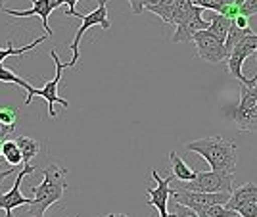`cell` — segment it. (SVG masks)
Masks as SVG:
<instances>
[{
    "mask_svg": "<svg viewBox=\"0 0 257 217\" xmlns=\"http://www.w3.org/2000/svg\"><path fill=\"white\" fill-rule=\"evenodd\" d=\"M14 129H16V125H6V123L0 121V141H4L8 135H12Z\"/></svg>",
    "mask_w": 257,
    "mask_h": 217,
    "instance_id": "27",
    "label": "cell"
},
{
    "mask_svg": "<svg viewBox=\"0 0 257 217\" xmlns=\"http://www.w3.org/2000/svg\"><path fill=\"white\" fill-rule=\"evenodd\" d=\"M240 14H242V16H247V18L255 16L257 14V0H244V2L240 4Z\"/></svg>",
    "mask_w": 257,
    "mask_h": 217,
    "instance_id": "22",
    "label": "cell"
},
{
    "mask_svg": "<svg viewBox=\"0 0 257 217\" xmlns=\"http://www.w3.org/2000/svg\"><path fill=\"white\" fill-rule=\"evenodd\" d=\"M236 217H240V215H236Z\"/></svg>",
    "mask_w": 257,
    "mask_h": 217,
    "instance_id": "34",
    "label": "cell"
},
{
    "mask_svg": "<svg viewBox=\"0 0 257 217\" xmlns=\"http://www.w3.org/2000/svg\"><path fill=\"white\" fill-rule=\"evenodd\" d=\"M234 25H238L240 29H247V27H249V18L240 14V16H238V18L234 20Z\"/></svg>",
    "mask_w": 257,
    "mask_h": 217,
    "instance_id": "28",
    "label": "cell"
},
{
    "mask_svg": "<svg viewBox=\"0 0 257 217\" xmlns=\"http://www.w3.org/2000/svg\"><path fill=\"white\" fill-rule=\"evenodd\" d=\"M238 215L240 217H257V202L255 204H247V206L240 207V209H238Z\"/></svg>",
    "mask_w": 257,
    "mask_h": 217,
    "instance_id": "25",
    "label": "cell"
},
{
    "mask_svg": "<svg viewBox=\"0 0 257 217\" xmlns=\"http://www.w3.org/2000/svg\"><path fill=\"white\" fill-rule=\"evenodd\" d=\"M232 2H234V4H238V6H240V4L244 2V0H232Z\"/></svg>",
    "mask_w": 257,
    "mask_h": 217,
    "instance_id": "32",
    "label": "cell"
},
{
    "mask_svg": "<svg viewBox=\"0 0 257 217\" xmlns=\"http://www.w3.org/2000/svg\"><path fill=\"white\" fill-rule=\"evenodd\" d=\"M232 20L230 18H226L223 14H215L211 23H209V31L213 33L215 37H219L221 41H226V35L230 31V27H232Z\"/></svg>",
    "mask_w": 257,
    "mask_h": 217,
    "instance_id": "16",
    "label": "cell"
},
{
    "mask_svg": "<svg viewBox=\"0 0 257 217\" xmlns=\"http://www.w3.org/2000/svg\"><path fill=\"white\" fill-rule=\"evenodd\" d=\"M175 213H177V217H200L192 207L182 206V204H179V202H175Z\"/></svg>",
    "mask_w": 257,
    "mask_h": 217,
    "instance_id": "23",
    "label": "cell"
},
{
    "mask_svg": "<svg viewBox=\"0 0 257 217\" xmlns=\"http://www.w3.org/2000/svg\"><path fill=\"white\" fill-rule=\"evenodd\" d=\"M2 158L10 163L12 167H18L23 163V154L20 144L16 141H4V150H2Z\"/></svg>",
    "mask_w": 257,
    "mask_h": 217,
    "instance_id": "18",
    "label": "cell"
},
{
    "mask_svg": "<svg viewBox=\"0 0 257 217\" xmlns=\"http://www.w3.org/2000/svg\"><path fill=\"white\" fill-rule=\"evenodd\" d=\"M226 116L234 121L238 131L257 133V77H253V85H242L240 102L228 110Z\"/></svg>",
    "mask_w": 257,
    "mask_h": 217,
    "instance_id": "3",
    "label": "cell"
},
{
    "mask_svg": "<svg viewBox=\"0 0 257 217\" xmlns=\"http://www.w3.org/2000/svg\"><path fill=\"white\" fill-rule=\"evenodd\" d=\"M77 2H79V0H62V6H67V16H71V18H81V20H83L85 14H79V12L75 10Z\"/></svg>",
    "mask_w": 257,
    "mask_h": 217,
    "instance_id": "24",
    "label": "cell"
},
{
    "mask_svg": "<svg viewBox=\"0 0 257 217\" xmlns=\"http://www.w3.org/2000/svg\"><path fill=\"white\" fill-rule=\"evenodd\" d=\"M257 202V183H246L240 188H234L232 194H230V200L226 202V207L232 209V211H238L240 207L247 206V204H255Z\"/></svg>",
    "mask_w": 257,
    "mask_h": 217,
    "instance_id": "12",
    "label": "cell"
},
{
    "mask_svg": "<svg viewBox=\"0 0 257 217\" xmlns=\"http://www.w3.org/2000/svg\"><path fill=\"white\" fill-rule=\"evenodd\" d=\"M192 43L196 44V54H198V58H202L207 64L226 62L225 41H221L219 37H215L209 29L194 33Z\"/></svg>",
    "mask_w": 257,
    "mask_h": 217,
    "instance_id": "7",
    "label": "cell"
},
{
    "mask_svg": "<svg viewBox=\"0 0 257 217\" xmlns=\"http://www.w3.org/2000/svg\"><path fill=\"white\" fill-rule=\"evenodd\" d=\"M2 150H4V141H0V158H2Z\"/></svg>",
    "mask_w": 257,
    "mask_h": 217,
    "instance_id": "31",
    "label": "cell"
},
{
    "mask_svg": "<svg viewBox=\"0 0 257 217\" xmlns=\"http://www.w3.org/2000/svg\"><path fill=\"white\" fill-rule=\"evenodd\" d=\"M4 2H6V0H0V10L4 8Z\"/></svg>",
    "mask_w": 257,
    "mask_h": 217,
    "instance_id": "33",
    "label": "cell"
},
{
    "mask_svg": "<svg viewBox=\"0 0 257 217\" xmlns=\"http://www.w3.org/2000/svg\"><path fill=\"white\" fill-rule=\"evenodd\" d=\"M251 33H255L253 29H251V27H247V29H240L238 25H234V23H232V27H230V31H228V35H226V41H225L226 58H228V54L232 52V48H234L236 44L240 43L244 37L251 35Z\"/></svg>",
    "mask_w": 257,
    "mask_h": 217,
    "instance_id": "20",
    "label": "cell"
},
{
    "mask_svg": "<svg viewBox=\"0 0 257 217\" xmlns=\"http://www.w3.org/2000/svg\"><path fill=\"white\" fill-rule=\"evenodd\" d=\"M37 167H33L29 163H25L23 165V169L18 173L16 177V181H14V185L8 192H4V194H0V209H4L6 211V217H14L12 215V211H14V207H20V206H31L33 198H25L22 194V190H20V186H22V181L25 175H31Z\"/></svg>",
    "mask_w": 257,
    "mask_h": 217,
    "instance_id": "9",
    "label": "cell"
},
{
    "mask_svg": "<svg viewBox=\"0 0 257 217\" xmlns=\"http://www.w3.org/2000/svg\"><path fill=\"white\" fill-rule=\"evenodd\" d=\"M255 54H257V52H255ZM255 77H257V75H255Z\"/></svg>",
    "mask_w": 257,
    "mask_h": 217,
    "instance_id": "35",
    "label": "cell"
},
{
    "mask_svg": "<svg viewBox=\"0 0 257 217\" xmlns=\"http://www.w3.org/2000/svg\"><path fill=\"white\" fill-rule=\"evenodd\" d=\"M16 142L20 144V148H22V154H23V165L25 163H29V160H33L39 150H41V144L37 139H31V137H18Z\"/></svg>",
    "mask_w": 257,
    "mask_h": 217,
    "instance_id": "19",
    "label": "cell"
},
{
    "mask_svg": "<svg viewBox=\"0 0 257 217\" xmlns=\"http://www.w3.org/2000/svg\"><path fill=\"white\" fill-rule=\"evenodd\" d=\"M31 2H33L31 10H6V8H2V12L6 16H14V18H33V16H39L41 22H43L44 35L52 37L54 31L50 29V25H48V16L56 8L62 6V0H31Z\"/></svg>",
    "mask_w": 257,
    "mask_h": 217,
    "instance_id": "10",
    "label": "cell"
},
{
    "mask_svg": "<svg viewBox=\"0 0 257 217\" xmlns=\"http://www.w3.org/2000/svg\"><path fill=\"white\" fill-rule=\"evenodd\" d=\"M0 163H2V162H0ZM12 173H14V169H12V167H10V169H0V183H2V181H4V179H6L8 175H12Z\"/></svg>",
    "mask_w": 257,
    "mask_h": 217,
    "instance_id": "29",
    "label": "cell"
},
{
    "mask_svg": "<svg viewBox=\"0 0 257 217\" xmlns=\"http://www.w3.org/2000/svg\"><path fill=\"white\" fill-rule=\"evenodd\" d=\"M102 217H128L127 213H107V215H102Z\"/></svg>",
    "mask_w": 257,
    "mask_h": 217,
    "instance_id": "30",
    "label": "cell"
},
{
    "mask_svg": "<svg viewBox=\"0 0 257 217\" xmlns=\"http://www.w3.org/2000/svg\"><path fill=\"white\" fill-rule=\"evenodd\" d=\"M169 160H171V173L175 175V179H179L181 183H186V181H192L194 177H196V169H192L188 163L182 160L179 154L171 150L169 152Z\"/></svg>",
    "mask_w": 257,
    "mask_h": 217,
    "instance_id": "13",
    "label": "cell"
},
{
    "mask_svg": "<svg viewBox=\"0 0 257 217\" xmlns=\"http://www.w3.org/2000/svg\"><path fill=\"white\" fill-rule=\"evenodd\" d=\"M234 173H223V171H198L192 181L182 183L181 188L192 190V192H230L234 190L232 186Z\"/></svg>",
    "mask_w": 257,
    "mask_h": 217,
    "instance_id": "4",
    "label": "cell"
},
{
    "mask_svg": "<svg viewBox=\"0 0 257 217\" xmlns=\"http://www.w3.org/2000/svg\"><path fill=\"white\" fill-rule=\"evenodd\" d=\"M194 211L198 213L200 217H236L238 211H232L228 209L226 206H198V204H192Z\"/></svg>",
    "mask_w": 257,
    "mask_h": 217,
    "instance_id": "15",
    "label": "cell"
},
{
    "mask_svg": "<svg viewBox=\"0 0 257 217\" xmlns=\"http://www.w3.org/2000/svg\"><path fill=\"white\" fill-rule=\"evenodd\" d=\"M50 56H52L54 65H56V75H54L52 81H46V85H44L43 88H37L35 96H41L48 102V116H50L52 120H56V118H58V114H56V110H54L56 104H62L64 108H69V102H67L65 98L60 96V92H58L60 81H62V71L67 69V64H62V62H60L56 50H50Z\"/></svg>",
    "mask_w": 257,
    "mask_h": 217,
    "instance_id": "8",
    "label": "cell"
},
{
    "mask_svg": "<svg viewBox=\"0 0 257 217\" xmlns=\"http://www.w3.org/2000/svg\"><path fill=\"white\" fill-rule=\"evenodd\" d=\"M128 4H131L135 16H140L144 12V0H128Z\"/></svg>",
    "mask_w": 257,
    "mask_h": 217,
    "instance_id": "26",
    "label": "cell"
},
{
    "mask_svg": "<svg viewBox=\"0 0 257 217\" xmlns=\"http://www.w3.org/2000/svg\"><path fill=\"white\" fill-rule=\"evenodd\" d=\"M0 121L6 123V125H16V121H18V110L12 108V106L0 108Z\"/></svg>",
    "mask_w": 257,
    "mask_h": 217,
    "instance_id": "21",
    "label": "cell"
},
{
    "mask_svg": "<svg viewBox=\"0 0 257 217\" xmlns=\"http://www.w3.org/2000/svg\"><path fill=\"white\" fill-rule=\"evenodd\" d=\"M90 27H102V29H109V27H111V23L107 20V0H100L96 10L88 12V14L83 16V23H81L79 31L75 33L73 43L69 44L73 56H71V62H67V69H69V67H75L77 62H79V44H81L83 35H85Z\"/></svg>",
    "mask_w": 257,
    "mask_h": 217,
    "instance_id": "5",
    "label": "cell"
},
{
    "mask_svg": "<svg viewBox=\"0 0 257 217\" xmlns=\"http://www.w3.org/2000/svg\"><path fill=\"white\" fill-rule=\"evenodd\" d=\"M257 52V33H251L244 37L240 43L232 48V52L226 58V65H228V71L230 75L238 79L242 85H253V79H246L242 73V65L246 62L249 56H253Z\"/></svg>",
    "mask_w": 257,
    "mask_h": 217,
    "instance_id": "6",
    "label": "cell"
},
{
    "mask_svg": "<svg viewBox=\"0 0 257 217\" xmlns=\"http://www.w3.org/2000/svg\"><path fill=\"white\" fill-rule=\"evenodd\" d=\"M44 181L39 186L33 188L35 198L27 209V215L43 217L44 211L50 206L58 204L67 188V169L58 162H50L43 167Z\"/></svg>",
    "mask_w": 257,
    "mask_h": 217,
    "instance_id": "2",
    "label": "cell"
},
{
    "mask_svg": "<svg viewBox=\"0 0 257 217\" xmlns=\"http://www.w3.org/2000/svg\"><path fill=\"white\" fill-rule=\"evenodd\" d=\"M186 152H194L202 156L213 171H223V173H234L236 163H238V148L232 141L225 137H204L196 139L192 142L184 144Z\"/></svg>",
    "mask_w": 257,
    "mask_h": 217,
    "instance_id": "1",
    "label": "cell"
},
{
    "mask_svg": "<svg viewBox=\"0 0 257 217\" xmlns=\"http://www.w3.org/2000/svg\"><path fill=\"white\" fill-rule=\"evenodd\" d=\"M152 177H154V181L158 183L156 188H146V194H148V204H152L154 207H158V211H160V215H167L169 211H167V202H169V198L173 194V188L169 185L173 183V179H175V175H169V177H160V173L156 171V169H152Z\"/></svg>",
    "mask_w": 257,
    "mask_h": 217,
    "instance_id": "11",
    "label": "cell"
},
{
    "mask_svg": "<svg viewBox=\"0 0 257 217\" xmlns=\"http://www.w3.org/2000/svg\"><path fill=\"white\" fill-rule=\"evenodd\" d=\"M0 81H2V83H14V85H18V87L25 88V90H27L25 104H31V100L35 98V92H37V88L33 87V85L29 83V81H27V79H23V77L16 75L12 69L4 67V65H0Z\"/></svg>",
    "mask_w": 257,
    "mask_h": 217,
    "instance_id": "14",
    "label": "cell"
},
{
    "mask_svg": "<svg viewBox=\"0 0 257 217\" xmlns=\"http://www.w3.org/2000/svg\"><path fill=\"white\" fill-rule=\"evenodd\" d=\"M46 39H48V35L39 37V39H35L33 43L25 44V46H22V48H12V43H8V48H0V65H4V60H6V58H10V56L25 54V52H29V50H33V48H37L41 43H44Z\"/></svg>",
    "mask_w": 257,
    "mask_h": 217,
    "instance_id": "17",
    "label": "cell"
}]
</instances>
